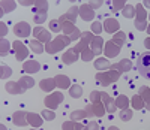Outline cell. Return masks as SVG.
<instances>
[{"instance_id":"cell-2","label":"cell","mask_w":150,"mask_h":130,"mask_svg":"<svg viewBox=\"0 0 150 130\" xmlns=\"http://www.w3.org/2000/svg\"><path fill=\"white\" fill-rule=\"evenodd\" d=\"M69 42H71V39H69L68 36H60V37L54 39V41L48 42V44H47L45 51H47V53H50V54H56L57 51L63 49V48H65V46H66Z\"/></svg>"},{"instance_id":"cell-46","label":"cell","mask_w":150,"mask_h":130,"mask_svg":"<svg viewBox=\"0 0 150 130\" xmlns=\"http://www.w3.org/2000/svg\"><path fill=\"white\" fill-rule=\"evenodd\" d=\"M81 34H83V33H81L78 29H75V30H74V33L69 36V39H71V41H77V39H80V37H81Z\"/></svg>"},{"instance_id":"cell-21","label":"cell","mask_w":150,"mask_h":130,"mask_svg":"<svg viewBox=\"0 0 150 130\" xmlns=\"http://www.w3.org/2000/svg\"><path fill=\"white\" fill-rule=\"evenodd\" d=\"M54 81H56V85L57 87H60V88H66V87H69V78L68 76H63V75H57L56 78H54Z\"/></svg>"},{"instance_id":"cell-29","label":"cell","mask_w":150,"mask_h":130,"mask_svg":"<svg viewBox=\"0 0 150 130\" xmlns=\"http://www.w3.org/2000/svg\"><path fill=\"white\" fill-rule=\"evenodd\" d=\"M20 84L23 85L24 90H26V88H32L35 85V81L32 79V78H29V76H24V78H21V79H20Z\"/></svg>"},{"instance_id":"cell-30","label":"cell","mask_w":150,"mask_h":130,"mask_svg":"<svg viewBox=\"0 0 150 130\" xmlns=\"http://www.w3.org/2000/svg\"><path fill=\"white\" fill-rule=\"evenodd\" d=\"M30 48H32L33 53H36V54H41L42 51H44L42 42H38V41H32V42H30Z\"/></svg>"},{"instance_id":"cell-55","label":"cell","mask_w":150,"mask_h":130,"mask_svg":"<svg viewBox=\"0 0 150 130\" xmlns=\"http://www.w3.org/2000/svg\"><path fill=\"white\" fill-rule=\"evenodd\" d=\"M110 130H119L117 127H110Z\"/></svg>"},{"instance_id":"cell-20","label":"cell","mask_w":150,"mask_h":130,"mask_svg":"<svg viewBox=\"0 0 150 130\" xmlns=\"http://www.w3.org/2000/svg\"><path fill=\"white\" fill-rule=\"evenodd\" d=\"M59 21H60V24H62V30H63L65 34H72V33H74V30H75L74 22H69V21H66V20H60V18H59Z\"/></svg>"},{"instance_id":"cell-15","label":"cell","mask_w":150,"mask_h":130,"mask_svg":"<svg viewBox=\"0 0 150 130\" xmlns=\"http://www.w3.org/2000/svg\"><path fill=\"white\" fill-rule=\"evenodd\" d=\"M101 97L104 99V102H105V106H107V112L108 114H114V111H116V102L112 100L107 93H101Z\"/></svg>"},{"instance_id":"cell-50","label":"cell","mask_w":150,"mask_h":130,"mask_svg":"<svg viewBox=\"0 0 150 130\" xmlns=\"http://www.w3.org/2000/svg\"><path fill=\"white\" fill-rule=\"evenodd\" d=\"M123 6H125L123 2H114V3H112V8H114V9H120V8H123Z\"/></svg>"},{"instance_id":"cell-17","label":"cell","mask_w":150,"mask_h":130,"mask_svg":"<svg viewBox=\"0 0 150 130\" xmlns=\"http://www.w3.org/2000/svg\"><path fill=\"white\" fill-rule=\"evenodd\" d=\"M6 90H8L11 94H18V93L24 91L23 85H21L18 81H17V82H9V84H6Z\"/></svg>"},{"instance_id":"cell-5","label":"cell","mask_w":150,"mask_h":130,"mask_svg":"<svg viewBox=\"0 0 150 130\" xmlns=\"http://www.w3.org/2000/svg\"><path fill=\"white\" fill-rule=\"evenodd\" d=\"M111 70H112V69H111ZM119 75H120V72H116V73H114V70L110 73V76L105 75V73H98V75H96V79H98V81H101L99 84H102V85H110L112 81H116V79H117Z\"/></svg>"},{"instance_id":"cell-39","label":"cell","mask_w":150,"mask_h":130,"mask_svg":"<svg viewBox=\"0 0 150 130\" xmlns=\"http://www.w3.org/2000/svg\"><path fill=\"white\" fill-rule=\"evenodd\" d=\"M62 129L63 130H77V123L75 121H65L63 124H62Z\"/></svg>"},{"instance_id":"cell-56","label":"cell","mask_w":150,"mask_h":130,"mask_svg":"<svg viewBox=\"0 0 150 130\" xmlns=\"http://www.w3.org/2000/svg\"><path fill=\"white\" fill-rule=\"evenodd\" d=\"M144 5H146V6H150V2H144Z\"/></svg>"},{"instance_id":"cell-51","label":"cell","mask_w":150,"mask_h":130,"mask_svg":"<svg viewBox=\"0 0 150 130\" xmlns=\"http://www.w3.org/2000/svg\"><path fill=\"white\" fill-rule=\"evenodd\" d=\"M6 33H8V29H6V27H5V24H3V22H2V37H3V36H5V34H6Z\"/></svg>"},{"instance_id":"cell-54","label":"cell","mask_w":150,"mask_h":130,"mask_svg":"<svg viewBox=\"0 0 150 130\" xmlns=\"http://www.w3.org/2000/svg\"><path fill=\"white\" fill-rule=\"evenodd\" d=\"M0 127H2V130H8V129L5 127V124H2V126H0Z\"/></svg>"},{"instance_id":"cell-47","label":"cell","mask_w":150,"mask_h":130,"mask_svg":"<svg viewBox=\"0 0 150 130\" xmlns=\"http://www.w3.org/2000/svg\"><path fill=\"white\" fill-rule=\"evenodd\" d=\"M99 99H101V93H99V91H93V93L90 94V100H92L93 103H98Z\"/></svg>"},{"instance_id":"cell-10","label":"cell","mask_w":150,"mask_h":130,"mask_svg":"<svg viewBox=\"0 0 150 130\" xmlns=\"http://www.w3.org/2000/svg\"><path fill=\"white\" fill-rule=\"evenodd\" d=\"M105 53H107L108 57H116L120 53V45L116 44L114 41H108L105 44Z\"/></svg>"},{"instance_id":"cell-35","label":"cell","mask_w":150,"mask_h":130,"mask_svg":"<svg viewBox=\"0 0 150 130\" xmlns=\"http://www.w3.org/2000/svg\"><path fill=\"white\" fill-rule=\"evenodd\" d=\"M132 118V111L131 109H122L120 112V120L122 121H129Z\"/></svg>"},{"instance_id":"cell-9","label":"cell","mask_w":150,"mask_h":130,"mask_svg":"<svg viewBox=\"0 0 150 130\" xmlns=\"http://www.w3.org/2000/svg\"><path fill=\"white\" fill-rule=\"evenodd\" d=\"M78 14H80V17H81L84 21H90V20L95 18V11H93L89 5H81Z\"/></svg>"},{"instance_id":"cell-49","label":"cell","mask_w":150,"mask_h":130,"mask_svg":"<svg viewBox=\"0 0 150 130\" xmlns=\"http://www.w3.org/2000/svg\"><path fill=\"white\" fill-rule=\"evenodd\" d=\"M87 129H89V130H99V126H98V123L92 121L89 126H87Z\"/></svg>"},{"instance_id":"cell-42","label":"cell","mask_w":150,"mask_h":130,"mask_svg":"<svg viewBox=\"0 0 150 130\" xmlns=\"http://www.w3.org/2000/svg\"><path fill=\"white\" fill-rule=\"evenodd\" d=\"M42 117L47 120V121H53L54 118H56V115H54V112L53 111H48V109H45V111H42Z\"/></svg>"},{"instance_id":"cell-31","label":"cell","mask_w":150,"mask_h":130,"mask_svg":"<svg viewBox=\"0 0 150 130\" xmlns=\"http://www.w3.org/2000/svg\"><path fill=\"white\" fill-rule=\"evenodd\" d=\"M140 96H144V97H146V100H147L146 108L150 111V90H149L147 87H141V88H140Z\"/></svg>"},{"instance_id":"cell-12","label":"cell","mask_w":150,"mask_h":130,"mask_svg":"<svg viewBox=\"0 0 150 130\" xmlns=\"http://www.w3.org/2000/svg\"><path fill=\"white\" fill-rule=\"evenodd\" d=\"M14 51H15V57H17V60H24L26 58V56H27V49H26V46H24L21 42H14Z\"/></svg>"},{"instance_id":"cell-3","label":"cell","mask_w":150,"mask_h":130,"mask_svg":"<svg viewBox=\"0 0 150 130\" xmlns=\"http://www.w3.org/2000/svg\"><path fill=\"white\" fill-rule=\"evenodd\" d=\"M14 33H15L18 37H27V36L30 34V25H29L27 22H24V21L17 22V24L14 25Z\"/></svg>"},{"instance_id":"cell-36","label":"cell","mask_w":150,"mask_h":130,"mask_svg":"<svg viewBox=\"0 0 150 130\" xmlns=\"http://www.w3.org/2000/svg\"><path fill=\"white\" fill-rule=\"evenodd\" d=\"M132 106H134L135 109H141V108H143V100H141V96H140V94L134 96V99H132Z\"/></svg>"},{"instance_id":"cell-14","label":"cell","mask_w":150,"mask_h":130,"mask_svg":"<svg viewBox=\"0 0 150 130\" xmlns=\"http://www.w3.org/2000/svg\"><path fill=\"white\" fill-rule=\"evenodd\" d=\"M104 27H105V30H107L108 33H114V32L119 30L120 24H119V21L114 20V18H107L105 22H104Z\"/></svg>"},{"instance_id":"cell-8","label":"cell","mask_w":150,"mask_h":130,"mask_svg":"<svg viewBox=\"0 0 150 130\" xmlns=\"http://www.w3.org/2000/svg\"><path fill=\"white\" fill-rule=\"evenodd\" d=\"M137 14H138V17H137V21H135V27L138 30H144L146 29V11L143 9V5H138L137 6Z\"/></svg>"},{"instance_id":"cell-24","label":"cell","mask_w":150,"mask_h":130,"mask_svg":"<svg viewBox=\"0 0 150 130\" xmlns=\"http://www.w3.org/2000/svg\"><path fill=\"white\" fill-rule=\"evenodd\" d=\"M116 106L120 108V109H128V106H129L128 97H126V96H119V97L116 99Z\"/></svg>"},{"instance_id":"cell-18","label":"cell","mask_w":150,"mask_h":130,"mask_svg":"<svg viewBox=\"0 0 150 130\" xmlns=\"http://www.w3.org/2000/svg\"><path fill=\"white\" fill-rule=\"evenodd\" d=\"M62 60H63L65 64H71V63H74V61L78 60V56H77V53H75L74 49H71V51H66V53L63 54Z\"/></svg>"},{"instance_id":"cell-13","label":"cell","mask_w":150,"mask_h":130,"mask_svg":"<svg viewBox=\"0 0 150 130\" xmlns=\"http://www.w3.org/2000/svg\"><path fill=\"white\" fill-rule=\"evenodd\" d=\"M41 66H39V63L35 61V60H30V61H26L23 64V70L24 72H27V73H36V72H39Z\"/></svg>"},{"instance_id":"cell-34","label":"cell","mask_w":150,"mask_h":130,"mask_svg":"<svg viewBox=\"0 0 150 130\" xmlns=\"http://www.w3.org/2000/svg\"><path fill=\"white\" fill-rule=\"evenodd\" d=\"M131 61H128V60H123V61H120V64H116V66H111L112 69H122V70H129L131 69Z\"/></svg>"},{"instance_id":"cell-28","label":"cell","mask_w":150,"mask_h":130,"mask_svg":"<svg viewBox=\"0 0 150 130\" xmlns=\"http://www.w3.org/2000/svg\"><path fill=\"white\" fill-rule=\"evenodd\" d=\"M86 117H87V112L86 111H74L71 114V120L72 121H80V120L86 118Z\"/></svg>"},{"instance_id":"cell-38","label":"cell","mask_w":150,"mask_h":130,"mask_svg":"<svg viewBox=\"0 0 150 130\" xmlns=\"http://www.w3.org/2000/svg\"><path fill=\"white\" fill-rule=\"evenodd\" d=\"M47 20V12H35V22L41 24Z\"/></svg>"},{"instance_id":"cell-19","label":"cell","mask_w":150,"mask_h":130,"mask_svg":"<svg viewBox=\"0 0 150 130\" xmlns=\"http://www.w3.org/2000/svg\"><path fill=\"white\" fill-rule=\"evenodd\" d=\"M39 87H41V90H44V91H51V90L56 87V81L51 79V78H47V79H42L39 82Z\"/></svg>"},{"instance_id":"cell-40","label":"cell","mask_w":150,"mask_h":130,"mask_svg":"<svg viewBox=\"0 0 150 130\" xmlns=\"http://www.w3.org/2000/svg\"><path fill=\"white\" fill-rule=\"evenodd\" d=\"M2 8H3V14L5 12H11V11H14L15 3L14 2H2Z\"/></svg>"},{"instance_id":"cell-6","label":"cell","mask_w":150,"mask_h":130,"mask_svg":"<svg viewBox=\"0 0 150 130\" xmlns=\"http://www.w3.org/2000/svg\"><path fill=\"white\" fill-rule=\"evenodd\" d=\"M62 100H63V94H62V93H53V94H50V96L45 99V106L56 109Z\"/></svg>"},{"instance_id":"cell-37","label":"cell","mask_w":150,"mask_h":130,"mask_svg":"<svg viewBox=\"0 0 150 130\" xmlns=\"http://www.w3.org/2000/svg\"><path fill=\"white\" fill-rule=\"evenodd\" d=\"M50 29H51L54 33H59V32L62 30V24H60V21H59V20H53L51 22H50Z\"/></svg>"},{"instance_id":"cell-23","label":"cell","mask_w":150,"mask_h":130,"mask_svg":"<svg viewBox=\"0 0 150 130\" xmlns=\"http://www.w3.org/2000/svg\"><path fill=\"white\" fill-rule=\"evenodd\" d=\"M80 9L78 8H71L69 9V12H66L65 15H62L60 17V20H71V22H75V15H77V12H78Z\"/></svg>"},{"instance_id":"cell-43","label":"cell","mask_w":150,"mask_h":130,"mask_svg":"<svg viewBox=\"0 0 150 130\" xmlns=\"http://www.w3.org/2000/svg\"><path fill=\"white\" fill-rule=\"evenodd\" d=\"M92 32H93L95 34H101V32H102V24H101V22H93V24H92Z\"/></svg>"},{"instance_id":"cell-48","label":"cell","mask_w":150,"mask_h":130,"mask_svg":"<svg viewBox=\"0 0 150 130\" xmlns=\"http://www.w3.org/2000/svg\"><path fill=\"white\" fill-rule=\"evenodd\" d=\"M89 6H90L92 9H96V8H101V6H102V2H90V3H89Z\"/></svg>"},{"instance_id":"cell-41","label":"cell","mask_w":150,"mask_h":130,"mask_svg":"<svg viewBox=\"0 0 150 130\" xmlns=\"http://www.w3.org/2000/svg\"><path fill=\"white\" fill-rule=\"evenodd\" d=\"M93 56H95L93 51H90V49H86V51H83L81 60H84V61H90V60L93 58Z\"/></svg>"},{"instance_id":"cell-45","label":"cell","mask_w":150,"mask_h":130,"mask_svg":"<svg viewBox=\"0 0 150 130\" xmlns=\"http://www.w3.org/2000/svg\"><path fill=\"white\" fill-rule=\"evenodd\" d=\"M11 73H12L11 67H8V66H2V78H3V79H5V78H8V76H11Z\"/></svg>"},{"instance_id":"cell-11","label":"cell","mask_w":150,"mask_h":130,"mask_svg":"<svg viewBox=\"0 0 150 130\" xmlns=\"http://www.w3.org/2000/svg\"><path fill=\"white\" fill-rule=\"evenodd\" d=\"M81 36H83V41H81L80 44H77V46L74 48L75 53H80V51H86L87 44H89V41H92V33H90V32H84Z\"/></svg>"},{"instance_id":"cell-27","label":"cell","mask_w":150,"mask_h":130,"mask_svg":"<svg viewBox=\"0 0 150 130\" xmlns=\"http://www.w3.org/2000/svg\"><path fill=\"white\" fill-rule=\"evenodd\" d=\"M69 94L74 97V99H78V97H81V94H83V88L77 84V85H72L71 87V90H69Z\"/></svg>"},{"instance_id":"cell-1","label":"cell","mask_w":150,"mask_h":130,"mask_svg":"<svg viewBox=\"0 0 150 130\" xmlns=\"http://www.w3.org/2000/svg\"><path fill=\"white\" fill-rule=\"evenodd\" d=\"M137 67H138V72L143 78L150 79V51L140 54L138 61H137Z\"/></svg>"},{"instance_id":"cell-22","label":"cell","mask_w":150,"mask_h":130,"mask_svg":"<svg viewBox=\"0 0 150 130\" xmlns=\"http://www.w3.org/2000/svg\"><path fill=\"white\" fill-rule=\"evenodd\" d=\"M27 121L32 124V126H35V127H39L41 124H42V118L38 114H27Z\"/></svg>"},{"instance_id":"cell-33","label":"cell","mask_w":150,"mask_h":130,"mask_svg":"<svg viewBox=\"0 0 150 130\" xmlns=\"http://www.w3.org/2000/svg\"><path fill=\"white\" fill-rule=\"evenodd\" d=\"M122 14H123V17H125V18H132V17H134V14H135V11H134V8H132L131 5H126V6L123 8Z\"/></svg>"},{"instance_id":"cell-16","label":"cell","mask_w":150,"mask_h":130,"mask_svg":"<svg viewBox=\"0 0 150 130\" xmlns=\"http://www.w3.org/2000/svg\"><path fill=\"white\" fill-rule=\"evenodd\" d=\"M12 121H14V124H17V126H26L29 121H27V114L26 112H23V111H20V112H15L14 114V118H12Z\"/></svg>"},{"instance_id":"cell-52","label":"cell","mask_w":150,"mask_h":130,"mask_svg":"<svg viewBox=\"0 0 150 130\" xmlns=\"http://www.w3.org/2000/svg\"><path fill=\"white\" fill-rule=\"evenodd\" d=\"M77 130H89L87 126H83V124H77Z\"/></svg>"},{"instance_id":"cell-26","label":"cell","mask_w":150,"mask_h":130,"mask_svg":"<svg viewBox=\"0 0 150 130\" xmlns=\"http://www.w3.org/2000/svg\"><path fill=\"white\" fill-rule=\"evenodd\" d=\"M95 67H96L98 70H104V69L110 67V63H108L107 58H98V60L95 61Z\"/></svg>"},{"instance_id":"cell-32","label":"cell","mask_w":150,"mask_h":130,"mask_svg":"<svg viewBox=\"0 0 150 130\" xmlns=\"http://www.w3.org/2000/svg\"><path fill=\"white\" fill-rule=\"evenodd\" d=\"M35 6L33 12H48V2H35Z\"/></svg>"},{"instance_id":"cell-4","label":"cell","mask_w":150,"mask_h":130,"mask_svg":"<svg viewBox=\"0 0 150 130\" xmlns=\"http://www.w3.org/2000/svg\"><path fill=\"white\" fill-rule=\"evenodd\" d=\"M33 36L36 37V39H39L41 42H51V34H50V32L48 30H45L44 27H35L33 29Z\"/></svg>"},{"instance_id":"cell-25","label":"cell","mask_w":150,"mask_h":130,"mask_svg":"<svg viewBox=\"0 0 150 130\" xmlns=\"http://www.w3.org/2000/svg\"><path fill=\"white\" fill-rule=\"evenodd\" d=\"M101 45H102V39L99 37V36H96L93 39V49H92L95 54H101L102 53V46Z\"/></svg>"},{"instance_id":"cell-44","label":"cell","mask_w":150,"mask_h":130,"mask_svg":"<svg viewBox=\"0 0 150 130\" xmlns=\"http://www.w3.org/2000/svg\"><path fill=\"white\" fill-rule=\"evenodd\" d=\"M8 53H9V42L3 37L2 39V56H6Z\"/></svg>"},{"instance_id":"cell-53","label":"cell","mask_w":150,"mask_h":130,"mask_svg":"<svg viewBox=\"0 0 150 130\" xmlns=\"http://www.w3.org/2000/svg\"><path fill=\"white\" fill-rule=\"evenodd\" d=\"M144 45H146V48H149V49H150V37H147L146 41H144Z\"/></svg>"},{"instance_id":"cell-57","label":"cell","mask_w":150,"mask_h":130,"mask_svg":"<svg viewBox=\"0 0 150 130\" xmlns=\"http://www.w3.org/2000/svg\"><path fill=\"white\" fill-rule=\"evenodd\" d=\"M147 32H149V34H150V27H149V29H147Z\"/></svg>"},{"instance_id":"cell-7","label":"cell","mask_w":150,"mask_h":130,"mask_svg":"<svg viewBox=\"0 0 150 130\" xmlns=\"http://www.w3.org/2000/svg\"><path fill=\"white\" fill-rule=\"evenodd\" d=\"M86 112H87V115H90V117H93V115H96V117H102L104 115V112L107 111L105 108H104V105H102V103H95V105L93 106H87L86 109H84Z\"/></svg>"}]
</instances>
